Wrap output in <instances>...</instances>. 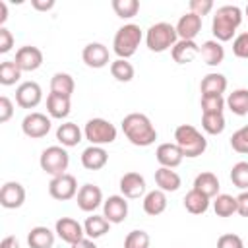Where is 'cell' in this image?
I'll return each instance as SVG.
<instances>
[{
	"label": "cell",
	"mask_w": 248,
	"mask_h": 248,
	"mask_svg": "<svg viewBox=\"0 0 248 248\" xmlns=\"http://www.w3.org/2000/svg\"><path fill=\"white\" fill-rule=\"evenodd\" d=\"M174 143L180 147L182 155L184 157H190V159L200 157L207 149L205 136L198 128H194L192 124H180V126H176V130H174Z\"/></svg>",
	"instance_id": "cell-3"
},
{
	"label": "cell",
	"mask_w": 248,
	"mask_h": 248,
	"mask_svg": "<svg viewBox=\"0 0 248 248\" xmlns=\"http://www.w3.org/2000/svg\"><path fill=\"white\" fill-rule=\"evenodd\" d=\"M103 215L108 223H122L128 217V202L124 196H108L103 202Z\"/></svg>",
	"instance_id": "cell-15"
},
{
	"label": "cell",
	"mask_w": 248,
	"mask_h": 248,
	"mask_svg": "<svg viewBox=\"0 0 248 248\" xmlns=\"http://www.w3.org/2000/svg\"><path fill=\"white\" fill-rule=\"evenodd\" d=\"M225 105L223 95H202V112H223Z\"/></svg>",
	"instance_id": "cell-42"
},
{
	"label": "cell",
	"mask_w": 248,
	"mask_h": 248,
	"mask_svg": "<svg viewBox=\"0 0 248 248\" xmlns=\"http://www.w3.org/2000/svg\"><path fill=\"white\" fill-rule=\"evenodd\" d=\"M31 6L39 12H46L54 8V0H31Z\"/></svg>",
	"instance_id": "cell-49"
},
{
	"label": "cell",
	"mask_w": 248,
	"mask_h": 248,
	"mask_svg": "<svg viewBox=\"0 0 248 248\" xmlns=\"http://www.w3.org/2000/svg\"><path fill=\"white\" fill-rule=\"evenodd\" d=\"M240 23H242V10L238 6L227 4V6L217 8L213 21H211V31L215 35V41L219 43L231 41Z\"/></svg>",
	"instance_id": "cell-2"
},
{
	"label": "cell",
	"mask_w": 248,
	"mask_h": 248,
	"mask_svg": "<svg viewBox=\"0 0 248 248\" xmlns=\"http://www.w3.org/2000/svg\"><path fill=\"white\" fill-rule=\"evenodd\" d=\"M213 211L219 217H231L232 213L238 211V203L236 198H232L231 194H219L213 200Z\"/></svg>",
	"instance_id": "cell-34"
},
{
	"label": "cell",
	"mask_w": 248,
	"mask_h": 248,
	"mask_svg": "<svg viewBox=\"0 0 248 248\" xmlns=\"http://www.w3.org/2000/svg\"><path fill=\"white\" fill-rule=\"evenodd\" d=\"M21 130L31 140L45 138L50 132V118L43 112H31L21 120Z\"/></svg>",
	"instance_id": "cell-9"
},
{
	"label": "cell",
	"mask_w": 248,
	"mask_h": 248,
	"mask_svg": "<svg viewBox=\"0 0 248 248\" xmlns=\"http://www.w3.org/2000/svg\"><path fill=\"white\" fill-rule=\"evenodd\" d=\"M76 89V83H74V78L66 72H56L52 78H50V93H56V95H64V97H72Z\"/></svg>",
	"instance_id": "cell-32"
},
{
	"label": "cell",
	"mask_w": 248,
	"mask_h": 248,
	"mask_svg": "<svg viewBox=\"0 0 248 248\" xmlns=\"http://www.w3.org/2000/svg\"><path fill=\"white\" fill-rule=\"evenodd\" d=\"M81 58L89 68H105L108 64V48L103 43H89L83 46Z\"/></svg>",
	"instance_id": "cell-17"
},
{
	"label": "cell",
	"mask_w": 248,
	"mask_h": 248,
	"mask_svg": "<svg viewBox=\"0 0 248 248\" xmlns=\"http://www.w3.org/2000/svg\"><path fill=\"white\" fill-rule=\"evenodd\" d=\"M23 202H25V188L19 182L10 180V182H6L2 186V190H0V203H2V207L17 209V207L23 205Z\"/></svg>",
	"instance_id": "cell-14"
},
{
	"label": "cell",
	"mask_w": 248,
	"mask_h": 248,
	"mask_svg": "<svg viewBox=\"0 0 248 248\" xmlns=\"http://www.w3.org/2000/svg\"><path fill=\"white\" fill-rule=\"evenodd\" d=\"M76 200H78V207H79L81 211L91 213V211H95V209L103 203V192H101V188L95 186V184H83V186L78 190Z\"/></svg>",
	"instance_id": "cell-13"
},
{
	"label": "cell",
	"mask_w": 248,
	"mask_h": 248,
	"mask_svg": "<svg viewBox=\"0 0 248 248\" xmlns=\"http://www.w3.org/2000/svg\"><path fill=\"white\" fill-rule=\"evenodd\" d=\"M108 163V153L101 145H89L81 151V165L87 170H99Z\"/></svg>",
	"instance_id": "cell-20"
},
{
	"label": "cell",
	"mask_w": 248,
	"mask_h": 248,
	"mask_svg": "<svg viewBox=\"0 0 248 248\" xmlns=\"http://www.w3.org/2000/svg\"><path fill=\"white\" fill-rule=\"evenodd\" d=\"M176 41H178L176 27L167 21L153 23L145 33V45L151 52H165L167 48H172Z\"/></svg>",
	"instance_id": "cell-5"
},
{
	"label": "cell",
	"mask_w": 248,
	"mask_h": 248,
	"mask_svg": "<svg viewBox=\"0 0 248 248\" xmlns=\"http://www.w3.org/2000/svg\"><path fill=\"white\" fill-rule=\"evenodd\" d=\"M120 192L124 198H130V200H136L140 196L145 194V178L140 174V172H126L122 178H120Z\"/></svg>",
	"instance_id": "cell-16"
},
{
	"label": "cell",
	"mask_w": 248,
	"mask_h": 248,
	"mask_svg": "<svg viewBox=\"0 0 248 248\" xmlns=\"http://www.w3.org/2000/svg\"><path fill=\"white\" fill-rule=\"evenodd\" d=\"M219 178L213 174V172H200L196 178H194V190L202 192L203 196H207L209 200L219 196Z\"/></svg>",
	"instance_id": "cell-24"
},
{
	"label": "cell",
	"mask_w": 248,
	"mask_h": 248,
	"mask_svg": "<svg viewBox=\"0 0 248 248\" xmlns=\"http://www.w3.org/2000/svg\"><path fill=\"white\" fill-rule=\"evenodd\" d=\"M200 89H202V95H223L227 89V78L223 74L211 72L202 79Z\"/></svg>",
	"instance_id": "cell-29"
},
{
	"label": "cell",
	"mask_w": 248,
	"mask_h": 248,
	"mask_svg": "<svg viewBox=\"0 0 248 248\" xmlns=\"http://www.w3.org/2000/svg\"><path fill=\"white\" fill-rule=\"evenodd\" d=\"M141 37L143 35H141L140 25H136V23L122 25L116 31L114 39H112V50H114V54L118 58H122V60H128L130 56L136 54V50H138V46L141 43Z\"/></svg>",
	"instance_id": "cell-4"
},
{
	"label": "cell",
	"mask_w": 248,
	"mask_h": 248,
	"mask_svg": "<svg viewBox=\"0 0 248 248\" xmlns=\"http://www.w3.org/2000/svg\"><path fill=\"white\" fill-rule=\"evenodd\" d=\"M202 128L211 134V136H217L225 130V116L223 112H203L202 114Z\"/></svg>",
	"instance_id": "cell-35"
},
{
	"label": "cell",
	"mask_w": 248,
	"mask_h": 248,
	"mask_svg": "<svg viewBox=\"0 0 248 248\" xmlns=\"http://www.w3.org/2000/svg\"><path fill=\"white\" fill-rule=\"evenodd\" d=\"M29 248H52L54 246V232L48 227H33L27 234Z\"/></svg>",
	"instance_id": "cell-23"
},
{
	"label": "cell",
	"mask_w": 248,
	"mask_h": 248,
	"mask_svg": "<svg viewBox=\"0 0 248 248\" xmlns=\"http://www.w3.org/2000/svg\"><path fill=\"white\" fill-rule=\"evenodd\" d=\"M231 147L240 153V155H246L248 153V124L238 128L232 136H231Z\"/></svg>",
	"instance_id": "cell-41"
},
{
	"label": "cell",
	"mask_w": 248,
	"mask_h": 248,
	"mask_svg": "<svg viewBox=\"0 0 248 248\" xmlns=\"http://www.w3.org/2000/svg\"><path fill=\"white\" fill-rule=\"evenodd\" d=\"M122 132L128 138L130 143L138 147H147L155 143L157 140V130L151 124V120L141 114V112H130L122 118Z\"/></svg>",
	"instance_id": "cell-1"
},
{
	"label": "cell",
	"mask_w": 248,
	"mask_h": 248,
	"mask_svg": "<svg viewBox=\"0 0 248 248\" xmlns=\"http://www.w3.org/2000/svg\"><path fill=\"white\" fill-rule=\"evenodd\" d=\"M246 16H248V6H246Z\"/></svg>",
	"instance_id": "cell-53"
},
{
	"label": "cell",
	"mask_w": 248,
	"mask_h": 248,
	"mask_svg": "<svg viewBox=\"0 0 248 248\" xmlns=\"http://www.w3.org/2000/svg\"><path fill=\"white\" fill-rule=\"evenodd\" d=\"M39 165L41 169L50 174L52 178L54 176H60V174H66L68 170V165H70V155L64 147L60 145H50L46 147L43 153H41V159H39Z\"/></svg>",
	"instance_id": "cell-6"
},
{
	"label": "cell",
	"mask_w": 248,
	"mask_h": 248,
	"mask_svg": "<svg viewBox=\"0 0 248 248\" xmlns=\"http://www.w3.org/2000/svg\"><path fill=\"white\" fill-rule=\"evenodd\" d=\"M0 248H19V242H17L16 236H4Z\"/></svg>",
	"instance_id": "cell-50"
},
{
	"label": "cell",
	"mask_w": 248,
	"mask_h": 248,
	"mask_svg": "<svg viewBox=\"0 0 248 248\" xmlns=\"http://www.w3.org/2000/svg\"><path fill=\"white\" fill-rule=\"evenodd\" d=\"M167 209V196L163 190H151L143 196V211L151 217H157L161 215L163 211Z\"/></svg>",
	"instance_id": "cell-22"
},
{
	"label": "cell",
	"mask_w": 248,
	"mask_h": 248,
	"mask_svg": "<svg viewBox=\"0 0 248 248\" xmlns=\"http://www.w3.org/2000/svg\"><path fill=\"white\" fill-rule=\"evenodd\" d=\"M227 107L236 116L248 114V89H234L227 97Z\"/></svg>",
	"instance_id": "cell-33"
},
{
	"label": "cell",
	"mask_w": 248,
	"mask_h": 248,
	"mask_svg": "<svg viewBox=\"0 0 248 248\" xmlns=\"http://www.w3.org/2000/svg\"><path fill=\"white\" fill-rule=\"evenodd\" d=\"M70 97H64V95H56V93H48L46 97V110L52 118H66L70 114Z\"/></svg>",
	"instance_id": "cell-26"
},
{
	"label": "cell",
	"mask_w": 248,
	"mask_h": 248,
	"mask_svg": "<svg viewBox=\"0 0 248 248\" xmlns=\"http://www.w3.org/2000/svg\"><path fill=\"white\" fill-rule=\"evenodd\" d=\"M83 136L91 145H107L116 140V128L105 118H91L83 128Z\"/></svg>",
	"instance_id": "cell-7"
},
{
	"label": "cell",
	"mask_w": 248,
	"mask_h": 248,
	"mask_svg": "<svg viewBox=\"0 0 248 248\" xmlns=\"http://www.w3.org/2000/svg\"><path fill=\"white\" fill-rule=\"evenodd\" d=\"M21 78V70L14 60H6L0 64V83L2 85H14Z\"/></svg>",
	"instance_id": "cell-38"
},
{
	"label": "cell",
	"mask_w": 248,
	"mask_h": 248,
	"mask_svg": "<svg viewBox=\"0 0 248 248\" xmlns=\"http://www.w3.org/2000/svg\"><path fill=\"white\" fill-rule=\"evenodd\" d=\"M200 56L207 66H219L225 58V48L219 41H205L200 46Z\"/></svg>",
	"instance_id": "cell-25"
},
{
	"label": "cell",
	"mask_w": 248,
	"mask_h": 248,
	"mask_svg": "<svg viewBox=\"0 0 248 248\" xmlns=\"http://www.w3.org/2000/svg\"><path fill=\"white\" fill-rule=\"evenodd\" d=\"M56 140L62 143V147H74L81 141V130L74 122H64L56 130Z\"/></svg>",
	"instance_id": "cell-27"
},
{
	"label": "cell",
	"mask_w": 248,
	"mask_h": 248,
	"mask_svg": "<svg viewBox=\"0 0 248 248\" xmlns=\"http://www.w3.org/2000/svg\"><path fill=\"white\" fill-rule=\"evenodd\" d=\"M155 184L159 186V190L163 192H176L180 188V176L167 167H159L155 170Z\"/></svg>",
	"instance_id": "cell-28"
},
{
	"label": "cell",
	"mask_w": 248,
	"mask_h": 248,
	"mask_svg": "<svg viewBox=\"0 0 248 248\" xmlns=\"http://www.w3.org/2000/svg\"><path fill=\"white\" fill-rule=\"evenodd\" d=\"M12 46H14V35H12V31L6 29V27H0V52L6 54V52L12 50Z\"/></svg>",
	"instance_id": "cell-46"
},
{
	"label": "cell",
	"mask_w": 248,
	"mask_h": 248,
	"mask_svg": "<svg viewBox=\"0 0 248 248\" xmlns=\"http://www.w3.org/2000/svg\"><path fill=\"white\" fill-rule=\"evenodd\" d=\"M48 194L50 198L54 200H60V202H66V200H72L78 196V180L74 174H60V176H54L50 182H48Z\"/></svg>",
	"instance_id": "cell-8"
},
{
	"label": "cell",
	"mask_w": 248,
	"mask_h": 248,
	"mask_svg": "<svg viewBox=\"0 0 248 248\" xmlns=\"http://www.w3.org/2000/svg\"><path fill=\"white\" fill-rule=\"evenodd\" d=\"M232 54L238 56V58H246L248 60V31L240 33L232 41Z\"/></svg>",
	"instance_id": "cell-43"
},
{
	"label": "cell",
	"mask_w": 248,
	"mask_h": 248,
	"mask_svg": "<svg viewBox=\"0 0 248 248\" xmlns=\"http://www.w3.org/2000/svg\"><path fill=\"white\" fill-rule=\"evenodd\" d=\"M155 159L159 161L161 167H167V169H174L182 163L184 155L180 151V147L176 143H161L155 151Z\"/></svg>",
	"instance_id": "cell-19"
},
{
	"label": "cell",
	"mask_w": 248,
	"mask_h": 248,
	"mask_svg": "<svg viewBox=\"0 0 248 248\" xmlns=\"http://www.w3.org/2000/svg\"><path fill=\"white\" fill-rule=\"evenodd\" d=\"M217 248H244V242L238 234L227 232V234H221L217 238Z\"/></svg>",
	"instance_id": "cell-44"
},
{
	"label": "cell",
	"mask_w": 248,
	"mask_h": 248,
	"mask_svg": "<svg viewBox=\"0 0 248 248\" xmlns=\"http://www.w3.org/2000/svg\"><path fill=\"white\" fill-rule=\"evenodd\" d=\"M54 232H56L64 242H68L70 246L76 244V242H79L81 238H85V236H83V234H85L83 225L78 223V221L72 219V217H60V219L56 221V225H54Z\"/></svg>",
	"instance_id": "cell-11"
},
{
	"label": "cell",
	"mask_w": 248,
	"mask_h": 248,
	"mask_svg": "<svg viewBox=\"0 0 248 248\" xmlns=\"http://www.w3.org/2000/svg\"><path fill=\"white\" fill-rule=\"evenodd\" d=\"M236 203H238V215H242V217H248V190H244V192H240L238 196H236Z\"/></svg>",
	"instance_id": "cell-48"
},
{
	"label": "cell",
	"mask_w": 248,
	"mask_h": 248,
	"mask_svg": "<svg viewBox=\"0 0 248 248\" xmlns=\"http://www.w3.org/2000/svg\"><path fill=\"white\" fill-rule=\"evenodd\" d=\"M43 99V89L37 81H23L16 89V103L21 108H35Z\"/></svg>",
	"instance_id": "cell-10"
},
{
	"label": "cell",
	"mask_w": 248,
	"mask_h": 248,
	"mask_svg": "<svg viewBox=\"0 0 248 248\" xmlns=\"http://www.w3.org/2000/svg\"><path fill=\"white\" fill-rule=\"evenodd\" d=\"M6 19H8V4L0 0V27H4Z\"/></svg>",
	"instance_id": "cell-52"
},
{
	"label": "cell",
	"mask_w": 248,
	"mask_h": 248,
	"mask_svg": "<svg viewBox=\"0 0 248 248\" xmlns=\"http://www.w3.org/2000/svg\"><path fill=\"white\" fill-rule=\"evenodd\" d=\"M184 207H186V211L188 213H192V215H202V213H205L207 211V207H209V198L207 196H203L202 192H198V190H190L186 196H184Z\"/></svg>",
	"instance_id": "cell-31"
},
{
	"label": "cell",
	"mask_w": 248,
	"mask_h": 248,
	"mask_svg": "<svg viewBox=\"0 0 248 248\" xmlns=\"http://www.w3.org/2000/svg\"><path fill=\"white\" fill-rule=\"evenodd\" d=\"M12 114H14V105H12V101H10L6 95H2V97H0V122H8V120L12 118Z\"/></svg>",
	"instance_id": "cell-47"
},
{
	"label": "cell",
	"mask_w": 248,
	"mask_h": 248,
	"mask_svg": "<svg viewBox=\"0 0 248 248\" xmlns=\"http://www.w3.org/2000/svg\"><path fill=\"white\" fill-rule=\"evenodd\" d=\"M72 248H97V244H95L91 238H81L79 242L72 244Z\"/></svg>",
	"instance_id": "cell-51"
},
{
	"label": "cell",
	"mask_w": 248,
	"mask_h": 248,
	"mask_svg": "<svg viewBox=\"0 0 248 248\" xmlns=\"http://www.w3.org/2000/svg\"><path fill=\"white\" fill-rule=\"evenodd\" d=\"M200 29H202V17L192 12L180 16V19L176 23V35L182 41H194L196 35L200 33Z\"/></svg>",
	"instance_id": "cell-18"
},
{
	"label": "cell",
	"mask_w": 248,
	"mask_h": 248,
	"mask_svg": "<svg viewBox=\"0 0 248 248\" xmlns=\"http://www.w3.org/2000/svg\"><path fill=\"white\" fill-rule=\"evenodd\" d=\"M231 182L238 190H248V161H238L231 169Z\"/></svg>",
	"instance_id": "cell-36"
},
{
	"label": "cell",
	"mask_w": 248,
	"mask_h": 248,
	"mask_svg": "<svg viewBox=\"0 0 248 248\" xmlns=\"http://www.w3.org/2000/svg\"><path fill=\"white\" fill-rule=\"evenodd\" d=\"M170 54H172V60L176 64H188V62H192L200 54V46L196 45V41H182V39H178L176 45L170 48Z\"/></svg>",
	"instance_id": "cell-21"
},
{
	"label": "cell",
	"mask_w": 248,
	"mask_h": 248,
	"mask_svg": "<svg viewBox=\"0 0 248 248\" xmlns=\"http://www.w3.org/2000/svg\"><path fill=\"white\" fill-rule=\"evenodd\" d=\"M112 10L118 17L122 19H130L138 14L140 10V2L138 0H112Z\"/></svg>",
	"instance_id": "cell-39"
},
{
	"label": "cell",
	"mask_w": 248,
	"mask_h": 248,
	"mask_svg": "<svg viewBox=\"0 0 248 248\" xmlns=\"http://www.w3.org/2000/svg\"><path fill=\"white\" fill-rule=\"evenodd\" d=\"M108 229H110V223L107 221L105 215H91L83 223V231H85L87 238H91V240L105 236L108 232Z\"/></svg>",
	"instance_id": "cell-30"
},
{
	"label": "cell",
	"mask_w": 248,
	"mask_h": 248,
	"mask_svg": "<svg viewBox=\"0 0 248 248\" xmlns=\"http://www.w3.org/2000/svg\"><path fill=\"white\" fill-rule=\"evenodd\" d=\"M211 10H213V2L211 0H190V12L200 16V17L207 16Z\"/></svg>",
	"instance_id": "cell-45"
},
{
	"label": "cell",
	"mask_w": 248,
	"mask_h": 248,
	"mask_svg": "<svg viewBox=\"0 0 248 248\" xmlns=\"http://www.w3.org/2000/svg\"><path fill=\"white\" fill-rule=\"evenodd\" d=\"M17 68L21 72H35L37 68H41L43 64V52L41 48L37 46H31V45H25V46H19L17 52H16V60Z\"/></svg>",
	"instance_id": "cell-12"
},
{
	"label": "cell",
	"mask_w": 248,
	"mask_h": 248,
	"mask_svg": "<svg viewBox=\"0 0 248 248\" xmlns=\"http://www.w3.org/2000/svg\"><path fill=\"white\" fill-rule=\"evenodd\" d=\"M110 74L118 81H132V78H134V66L128 60L116 58L114 62H110Z\"/></svg>",
	"instance_id": "cell-37"
},
{
	"label": "cell",
	"mask_w": 248,
	"mask_h": 248,
	"mask_svg": "<svg viewBox=\"0 0 248 248\" xmlns=\"http://www.w3.org/2000/svg\"><path fill=\"white\" fill-rule=\"evenodd\" d=\"M149 234L141 229H136V231H130L124 238V248H149Z\"/></svg>",
	"instance_id": "cell-40"
}]
</instances>
